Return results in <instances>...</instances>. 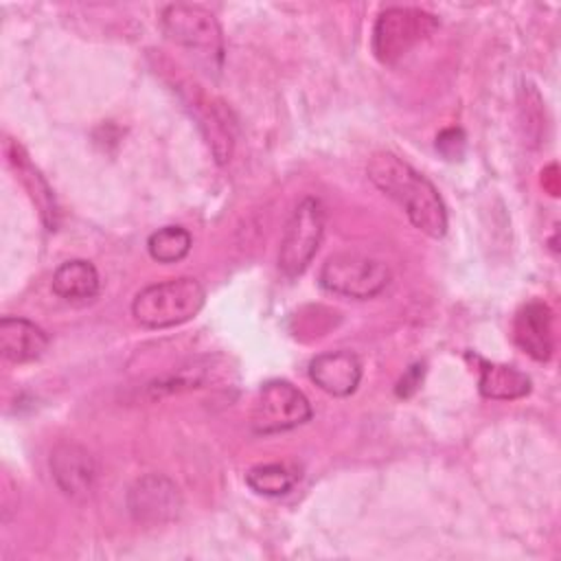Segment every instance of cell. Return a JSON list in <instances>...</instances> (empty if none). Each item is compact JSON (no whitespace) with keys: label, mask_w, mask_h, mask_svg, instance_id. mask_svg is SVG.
I'll list each match as a JSON object with an SVG mask.
<instances>
[{"label":"cell","mask_w":561,"mask_h":561,"mask_svg":"<svg viewBox=\"0 0 561 561\" xmlns=\"http://www.w3.org/2000/svg\"><path fill=\"white\" fill-rule=\"evenodd\" d=\"M311 419L307 397L285 379H272L261 386L252 408V430L256 434H278L294 430Z\"/></svg>","instance_id":"cell-7"},{"label":"cell","mask_w":561,"mask_h":561,"mask_svg":"<svg viewBox=\"0 0 561 561\" xmlns=\"http://www.w3.org/2000/svg\"><path fill=\"white\" fill-rule=\"evenodd\" d=\"M164 35L195 53L208 66H219L224 59V31L217 18L197 4H169L160 13Z\"/></svg>","instance_id":"cell-3"},{"label":"cell","mask_w":561,"mask_h":561,"mask_svg":"<svg viewBox=\"0 0 561 561\" xmlns=\"http://www.w3.org/2000/svg\"><path fill=\"white\" fill-rule=\"evenodd\" d=\"M480 394L486 399H522L530 392V377L515 366L480 359Z\"/></svg>","instance_id":"cell-14"},{"label":"cell","mask_w":561,"mask_h":561,"mask_svg":"<svg viewBox=\"0 0 561 561\" xmlns=\"http://www.w3.org/2000/svg\"><path fill=\"white\" fill-rule=\"evenodd\" d=\"M436 149L447 160H458L465 151V134L460 129H445L436 138Z\"/></svg>","instance_id":"cell-18"},{"label":"cell","mask_w":561,"mask_h":561,"mask_svg":"<svg viewBox=\"0 0 561 561\" xmlns=\"http://www.w3.org/2000/svg\"><path fill=\"white\" fill-rule=\"evenodd\" d=\"M368 180L390 199H394L408 219L432 239H440L447 230L445 204L436 186L390 151H377L366 167Z\"/></svg>","instance_id":"cell-1"},{"label":"cell","mask_w":561,"mask_h":561,"mask_svg":"<svg viewBox=\"0 0 561 561\" xmlns=\"http://www.w3.org/2000/svg\"><path fill=\"white\" fill-rule=\"evenodd\" d=\"M309 379L333 397H348L362 381V362L351 351H327L309 362Z\"/></svg>","instance_id":"cell-10"},{"label":"cell","mask_w":561,"mask_h":561,"mask_svg":"<svg viewBox=\"0 0 561 561\" xmlns=\"http://www.w3.org/2000/svg\"><path fill=\"white\" fill-rule=\"evenodd\" d=\"M48 348V335L26 318L4 316L0 320V351L13 364L39 359Z\"/></svg>","instance_id":"cell-12"},{"label":"cell","mask_w":561,"mask_h":561,"mask_svg":"<svg viewBox=\"0 0 561 561\" xmlns=\"http://www.w3.org/2000/svg\"><path fill=\"white\" fill-rule=\"evenodd\" d=\"M432 13L412 7H390L379 13L373 28V53L383 64L399 61L419 42L436 31Z\"/></svg>","instance_id":"cell-5"},{"label":"cell","mask_w":561,"mask_h":561,"mask_svg":"<svg viewBox=\"0 0 561 561\" xmlns=\"http://www.w3.org/2000/svg\"><path fill=\"white\" fill-rule=\"evenodd\" d=\"M50 471L64 495L85 500L96 484V465L92 454L77 443H59L50 451Z\"/></svg>","instance_id":"cell-9"},{"label":"cell","mask_w":561,"mask_h":561,"mask_svg":"<svg viewBox=\"0 0 561 561\" xmlns=\"http://www.w3.org/2000/svg\"><path fill=\"white\" fill-rule=\"evenodd\" d=\"M99 272L90 261L70 259L53 274V291L66 300H88L99 294Z\"/></svg>","instance_id":"cell-15"},{"label":"cell","mask_w":561,"mask_h":561,"mask_svg":"<svg viewBox=\"0 0 561 561\" xmlns=\"http://www.w3.org/2000/svg\"><path fill=\"white\" fill-rule=\"evenodd\" d=\"M7 156H9L11 167L18 173L20 182L24 184L31 199L35 202V206L42 215V221L48 226V230H53L57 226V206H55V197H53L46 180L39 175V171L33 167V162L28 160V156L15 140L7 142Z\"/></svg>","instance_id":"cell-13"},{"label":"cell","mask_w":561,"mask_h":561,"mask_svg":"<svg viewBox=\"0 0 561 561\" xmlns=\"http://www.w3.org/2000/svg\"><path fill=\"white\" fill-rule=\"evenodd\" d=\"M513 337L517 346L537 362H546L554 348L552 333V311L546 302L533 300L526 302L513 322Z\"/></svg>","instance_id":"cell-11"},{"label":"cell","mask_w":561,"mask_h":561,"mask_svg":"<svg viewBox=\"0 0 561 561\" xmlns=\"http://www.w3.org/2000/svg\"><path fill=\"white\" fill-rule=\"evenodd\" d=\"M421 377H423V366L421 364H416V366H412L405 375H403V379L399 381V388H397V392L401 394V397H408V394H412L419 386H421Z\"/></svg>","instance_id":"cell-19"},{"label":"cell","mask_w":561,"mask_h":561,"mask_svg":"<svg viewBox=\"0 0 561 561\" xmlns=\"http://www.w3.org/2000/svg\"><path fill=\"white\" fill-rule=\"evenodd\" d=\"M147 250L158 263H178L191 250V234L182 226H164L147 239Z\"/></svg>","instance_id":"cell-17"},{"label":"cell","mask_w":561,"mask_h":561,"mask_svg":"<svg viewBox=\"0 0 561 561\" xmlns=\"http://www.w3.org/2000/svg\"><path fill=\"white\" fill-rule=\"evenodd\" d=\"M322 234H324V208L320 199L305 197L291 210L280 239L278 267L283 270V274L287 276L302 274L309 267L311 259L316 256Z\"/></svg>","instance_id":"cell-6"},{"label":"cell","mask_w":561,"mask_h":561,"mask_svg":"<svg viewBox=\"0 0 561 561\" xmlns=\"http://www.w3.org/2000/svg\"><path fill=\"white\" fill-rule=\"evenodd\" d=\"M300 473L296 467L287 462H267V465H256L245 473L248 486L259 493V495H285L287 491L294 489L298 482Z\"/></svg>","instance_id":"cell-16"},{"label":"cell","mask_w":561,"mask_h":561,"mask_svg":"<svg viewBox=\"0 0 561 561\" xmlns=\"http://www.w3.org/2000/svg\"><path fill=\"white\" fill-rule=\"evenodd\" d=\"M129 515L145 526H162L173 522L182 511L178 486L162 473L138 478L127 493Z\"/></svg>","instance_id":"cell-8"},{"label":"cell","mask_w":561,"mask_h":561,"mask_svg":"<svg viewBox=\"0 0 561 561\" xmlns=\"http://www.w3.org/2000/svg\"><path fill=\"white\" fill-rule=\"evenodd\" d=\"M390 283V270L383 261L364 254H333L320 270V285L344 298L366 300L381 294Z\"/></svg>","instance_id":"cell-4"},{"label":"cell","mask_w":561,"mask_h":561,"mask_svg":"<svg viewBox=\"0 0 561 561\" xmlns=\"http://www.w3.org/2000/svg\"><path fill=\"white\" fill-rule=\"evenodd\" d=\"M204 300L206 291L197 278L178 276L140 289L131 302V316L140 327L169 329L195 318Z\"/></svg>","instance_id":"cell-2"}]
</instances>
